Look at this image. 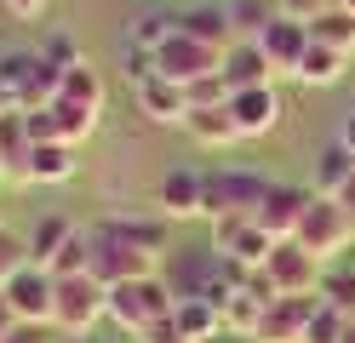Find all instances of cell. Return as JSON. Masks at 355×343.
<instances>
[{"instance_id": "1", "label": "cell", "mask_w": 355, "mask_h": 343, "mask_svg": "<svg viewBox=\"0 0 355 343\" xmlns=\"http://www.w3.org/2000/svg\"><path fill=\"white\" fill-rule=\"evenodd\" d=\"M172 304H178V292H172L166 274H144V281H121V286H109V320H115L126 337H138L149 320L172 315Z\"/></svg>"}, {"instance_id": "2", "label": "cell", "mask_w": 355, "mask_h": 343, "mask_svg": "<svg viewBox=\"0 0 355 343\" xmlns=\"http://www.w3.org/2000/svg\"><path fill=\"white\" fill-rule=\"evenodd\" d=\"M98 320H109V286L98 281V274H58V309H52V326L69 332V337H86Z\"/></svg>"}, {"instance_id": "3", "label": "cell", "mask_w": 355, "mask_h": 343, "mask_svg": "<svg viewBox=\"0 0 355 343\" xmlns=\"http://www.w3.org/2000/svg\"><path fill=\"white\" fill-rule=\"evenodd\" d=\"M0 86H6L12 109H40V103L58 98L63 69L46 63L40 52H0Z\"/></svg>"}, {"instance_id": "4", "label": "cell", "mask_w": 355, "mask_h": 343, "mask_svg": "<svg viewBox=\"0 0 355 343\" xmlns=\"http://www.w3.org/2000/svg\"><path fill=\"white\" fill-rule=\"evenodd\" d=\"M293 240H304L315 258H338V252H349V240H355V218L344 212V200L338 195H315L309 189V206H304V218H298V235Z\"/></svg>"}, {"instance_id": "5", "label": "cell", "mask_w": 355, "mask_h": 343, "mask_svg": "<svg viewBox=\"0 0 355 343\" xmlns=\"http://www.w3.org/2000/svg\"><path fill=\"white\" fill-rule=\"evenodd\" d=\"M270 177L263 172H241V166H224V172H207V200H201V218H252Z\"/></svg>"}, {"instance_id": "6", "label": "cell", "mask_w": 355, "mask_h": 343, "mask_svg": "<svg viewBox=\"0 0 355 343\" xmlns=\"http://www.w3.org/2000/svg\"><path fill=\"white\" fill-rule=\"evenodd\" d=\"M92 274L103 286H121V281H144V274H161V252H144L121 235H103L92 229Z\"/></svg>"}, {"instance_id": "7", "label": "cell", "mask_w": 355, "mask_h": 343, "mask_svg": "<svg viewBox=\"0 0 355 343\" xmlns=\"http://www.w3.org/2000/svg\"><path fill=\"white\" fill-rule=\"evenodd\" d=\"M263 274L281 297H304V292H321V274H327V258H315L304 240H275V252L263 258Z\"/></svg>"}, {"instance_id": "8", "label": "cell", "mask_w": 355, "mask_h": 343, "mask_svg": "<svg viewBox=\"0 0 355 343\" xmlns=\"http://www.w3.org/2000/svg\"><path fill=\"white\" fill-rule=\"evenodd\" d=\"M0 292H6V304H12V315L24 320V326H52V309H58V274L52 269L24 263Z\"/></svg>"}, {"instance_id": "9", "label": "cell", "mask_w": 355, "mask_h": 343, "mask_svg": "<svg viewBox=\"0 0 355 343\" xmlns=\"http://www.w3.org/2000/svg\"><path fill=\"white\" fill-rule=\"evenodd\" d=\"M155 63H161V75L178 80V86H195V80H207V75H224V52L207 46V40H195V35H184V29L155 52Z\"/></svg>"}, {"instance_id": "10", "label": "cell", "mask_w": 355, "mask_h": 343, "mask_svg": "<svg viewBox=\"0 0 355 343\" xmlns=\"http://www.w3.org/2000/svg\"><path fill=\"white\" fill-rule=\"evenodd\" d=\"M212 252L235 258L241 269H263V258L275 252V235L258 218H218L212 223Z\"/></svg>"}, {"instance_id": "11", "label": "cell", "mask_w": 355, "mask_h": 343, "mask_svg": "<svg viewBox=\"0 0 355 343\" xmlns=\"http://www.w3.org/2000/svg\"><path fill=\"white\" fill-rule=\"evenodd\" d=\"M321 309V292H304V297H270L258 315V332L252 343H304L309 332V315Z\"/></svg>"}, {"instance_id": "12", "label": "cell", "mask_w": 355, "mask_h": 343, "mask_svg": "<svg viewBox=\"0 0 355 343\" xmlns=\"http://www.w3.org/2000/svg\"><path fill=\"white\" fill-rule=\"evenodd\" d=\"M201 200H207V172H195V166H172L161 183H155V206H161L166 223L201 218Z\"/></svg>"}, {"instance_id": "13", "label": "cell", "mask_w": 355, "mask_h": 343, "mask_svg": "<svg viewBox=\"0 0 355 343\" xmlns=\"http://www.w3.org/2000/svg\"><path fill=\"white\" fill-rule=\"evenodd\" d=\"M304 206H309V189H304V183H281V177H270V189H263V200H258V212H252V218L270 229L275 240H293V235H298Z\"/></svg>"}, {"instance_id": "14", "label": "cell", "mask_w": 355, "mask_h": 343, "mask_svg": "<svg viewBox=\"0 0 355 343\" xmlns=\"http://www.w3.org/2000/svg\"><path fill=\"white\" fill-rule=\"evenodd\" d=\"M132 98H138V114L149 126H184L189 121V91L166 75H149L144 86H132Z\"/></svg>"}, {"instance_id": "15", "label": "cell", "mask_w": 355, "mask_h": 343, "mask_svg": "<svg viewBox=\"0 0 355 343\" xmlns=\"http://www.w3.org/2000/svg\"><path fill=\"white\" fill-rule=\"evenodd\" d=\"M258 52L270 58L275 75H298V63H304V52H309V23H298V17H275L270 29L258 35Z\"/></svg>"}, {"instance_id": "16", "label": "cell", "mask_w": 355, "mask_h": 343, "mask_svg": "<svg viewBox=\"0 0 355 343\" xmlns=\"http://www.w3.org/2000/svg\"><path fill=\"white\" fill-rule=\"evenodd\" d=\"M230 114H235L241 137H263V132H275V126H281V98H275V86L230 91Z\"/></svg>"}, {"instance_id": "17", "label": "cell", "mask_w": 355, "mask_h": 343, "mask_svg": "<svg viewBox=\"0 0 355 343\" xmlns=\"http://www.w3.org/2000/svg\"><path fill=\"white\" fill-rule=\"evenodd\" d=\"M29 149L35 137L24 126V109H0V166H6L12 183H29Z\"/></svg>"}, {"instance_id": "18", "label": "cell", "mask_w": 355, "mask_h": 343, "mask_svg": "<svg viewBox=\"0 0 355 343\" xmlns=\"http://www.w3.org/2000/svg\"><path fill=\"white\" fill-rule=\"evenodd\" d=\"M184 132H189L201 149H235V143H247L241 126H235V114H230V103H218V109H189Z\"/></svg>"}, {"instance_id": "19", "label": "cell", "mask_w": 355, "mask_h": 343, "mask_svg": "<svg viewBox=\"0 0 355 343\" xmlns=\"http://www.w3.org/2000/svg\"><path fill=\"white\" fill-rule=\"evenodd\" d=\"M270 58L258 52V40H235L230 52H224V80H230V91H247V86H270Z\"/></svg>"}, {"instance_id": "20", "label": "cell", "mask_w": 355, "mask_h": 343, "mask_svg": "<svg viewBox=\"0 0 355 343\" xmlns=\"http://www.w3.org/2000/svg\"><path fill=\"white\" fill-rule=\"evenodd\" d=\"M178 29L195 35V40H207V46H218V52H230V46L241 40L235 23H230V6H224V12H218V6H189L184 17H178Z\"/></svg>"}, {"instance_id": "21", "label": "cell", "mask_w": 355, "mask_h": 343, "mask_svg": "<svg viewBox=\"0 0 355 343\" xmlns=\"http://www.w3.org/2000/svg\"><path fill=\"white\" fill-rule=\"evenodd\" d=\"M349 177H355V149L332 137V143L315 155V177H309V189H315V195H338Z\"/></svg>"}, {"instance_id": "22", "label": "cell", "mask_w": 355, "mask_h": 343, "mask_svg": "<svg viewBox=\"0 0 355 343\" xmlns=\"http://www.w3.org/2000/svg\"><path fill=\"white\" fill-rule=\"evenodd\" d=\"M344 69H349L344 52H332V46H321V40H309V52H304V63H298V75H293V80L327 91V86H338V80H344Z\"/></svg>"}, {"instance_id": "23", "label": "cell", "mask_w": 355, "mask_h": 343, "mask_svg": "<svg viewBox=\"0 0 355 343\" xmlns=\"http://www.w3.org/2000/svg\"><path fill=\"white\" fill-rule=\"evenodd\" d=\"M75 177V143H35L29 149V183H46V189H58V183Z\"/></svg>"}, {"instance_id": "24", "label": "cell", "mask_w": 355, "mask_h": 343, "mask_svg": "<svg viewBox=\"0 0 355 343\" xmlns=\"http://www.w3.org/2000/svg\"><path fill=\"white\" fill-rule=\"evenodd\" d=\"M172 315H178V326H184L189 343H212L218 332H224V309L207 304V297H178Z\"/></svg>"}, {"instance_id": "25", "label": "cell", "mask_w": 355, "mask_h": 343, "mask_svg": "<svg viewBox=\"0 0 355 343\" xmlns=\"http://www.w3.org/2000/svg\"><path fill=\"white\" fill-rule=\"evenodd\" d=\"M92 229L121 235V240H132V246L161 252V258H166V218H103V223H92Z\"/></svg>"}, {"instance_id": "26", "label": "cell", "mask_w": 355, "mask_h": 343, "mask_svg": "<svg viewBox=\"0 0 355 343\" xmlns=\"http://www.w3.org/2000/svg\"><path fill=\"white\" fill-rule=\"evenodd\" d=\"M263 304H270V297H263V292H252L247 281H241V286H235V292L224 297V332H235V337H247V343H252Z\"/></svg>"}, {"instance_id": "27", "label": "cell", "mask_w": 355, "mask_h": 343, "mask_svg": "<svg viewBox=\"0 0 355 343\" xmlns=\"http://www.w3.org/2000/svg\"><path fill=\"white\" fill-rule=\"evenodd\" d=\"M309 40H321V46H332V52L355 58V12L349 6H327L321 17H309Z\"/></svg>"}, {"instance_id": "28", "label": "cell", "mask_w": 355, "mask_h": 343, "mask_svg": "<svg viewBox=\"0 0 355 343\" xmlns=\"http://www.w3.org/2000/svg\"><path fill=\"white\" fill-rule=\"evenodd\" d=\"M58 98H69V103H80V109H98L103 114V75L92 63H75V69H63V86H58Z\"/></svg>"}, {"instance_id": "29", "label": "cell", "mask_w": 355, "mask_h": 343, "mask_svg": "<svg viewBox=\"0 0 355 343\" xmlns=\"http://www.w3.org/2000/svg\"><path fill=\"white\" fill-rule=\"evenodd\" d=\"M69 235H75V223H69V218H40V223L29 229V263L52 269V258L69 246Z\"/></svg>"}, {"instance_id": "30", "label": "cell", "mask_w": 355, "mask_h": 343, "mask_svg": "<svg viewBox=\"0 0 355 343\" xmlns=\"http://www.w3.org/2000/svg\"><path fill=\"white\" fill-rule=\"evenodd\" d=\"M178 35V17L166 12H138L132 17V29H126V46H144V52H161V46Z\"/></svg>"}, {"instance_id": "31", "label": "cell", "mask_w": 355, "mask_h": 343, "mask_svg": "<svg viewBox=\"0 0 355 343\" xmlns=\"http://www.w3.org/2000/svg\"><path fill=\"white\" fill-rule=\"evenodd\" d=\"M275 17H281L275 0H235V6H230V23H235V35H241V40H258Z\"/></svg>"}, {"instance_id": "32", "label": "cell", "mask_w": 355, "mask_h": 343, "mask_svg": "<svg viewBox=\"0 0 355 343\" xmlns=\"http://www.w3.org/2000/svg\"><path fill=\"white\" fill-rule=\"evenodd\" d=\"M344 337H349V309H332L327 297H321V309L309 315L304 343H344Z\"/></svg>"}, {"instance_id": "33", "label": "cell", "mask_w": 355, "mask_h": 343, "mask_svg": "<svg viewBox=\"0 0 355 343\" xmlns=\"http://www.w3.org/2000/svg\"><path fill=\"white\" fill-rule=\"evenodd\" d=\"M52 274H92V229H75L69 246L52 258Z\"/></svg>"}, {"instance_id": "34", "label": "cell", "mask_w": 355, "mask_h": 343, "mask_svg": "<svg viewBox=\"0 0 355 343\" xmlns=\"http://www.w3.org/2000/svg\"><path fill=\"white\" fill-rule=\"evenodd\" d=\"M321 297H327L332 309H355V269L327 263V274H321Z\"/></svg>"}, {"instance_id": "35", "label": "cell", "mask_w": 355, "mask_h": 343, "mask_svg": "<svg viewBox=\"0 0 355 343\" xmlns=\"http://www.w3.org/2000/svg\"><path fill=\"white\" fill-rule=\"evenodd\" d=\"M24 263H29V240H24V235H12V229H0V286H6Z\"/></svg>"}, {"instance_id": "36", "label": "cell", "mask_w": 355, "mask_h": 343, "mask_svg": "<svg viewBox=\"0 0 355 343\" xmlns=\"http://www.w3.org/2000/svg\"><path fill=\"white\" fill-rule=\"evenodd\" d=\"M40 58H46V63H58V69H75V63H86V52H80V46H75L69 35H46Z\"/></svg>"}, {"instance_id": "37", "label": "cell", "mask_w": 355, "mask_h": 343, "mask_svg": "<svg viewBox=\"0 0 355 343\" xmlns=\"http://www.w3.org/2000/svg\"><path fill=\"white\" fill-rule=\"evenodd\" d=\"M121 75L132 86H144L149 75H161V63H155V52H144V46H126V69H121Z\"/></svg>"}, {"instance_id": "38", "label": "cell", "mask_w": 355, "mask_h": 343, "mask_svg": "<svg viewBox=\"0 0 355 343\" xmlns=\"http://www.w3.org/2000/svg\"><path fill=\"white\" fill-rule=\"evenodd\" d=\"M138 343H189L184 326H178V315H161V320H149V326L138 332Z\"/></svg>"}, {"instance_id": "39", "label": "cell", "mask_w": 355, "mask_h": 343, "mask_svg": "<svg viewBox=\"0 0 355 343\" xmlns=\"http://www.w3.org/2000/svg\"><path fill=\"white\" fill-rule=\"evenodd\" d=\"M281 6V17H298V23H309V17H321L327 6H338V0H275Z\"/></svg>"}, {"instance_id": "40", "label": "cell", "mask_w": 355, "mask_h": 343, "mask_svg": "<svg viewBox=\"0 0 355 343\" xmlns=\"http://www.w3.org/2000/svg\"><path fill=\"white\" fill-rule=\"evenodd\" d=\"M0 6H6V17L29 23V17H40V12H46V0H0Z\"/></svg>"}, {"instance_id": "41", "label": "cell", "mask_w": 355, "mask_h": 343, "mask_svg": "<svg viewBox=\"0 0 355 343\" xmlns=\"http://www.w3.org/2000/svg\"><path fill=\"white\" fill-rule=\"evenodd\" d=\"M40 332H46V326H24V320H17V326H12V337H6V343H40Z\"/></svg>"}, {"instance_id": "42", "label": "cell", "mask_w": 355, "mask_h": 343, "mask_svg": "<svg viewBox=\"0 0 355 343\" xmlns=\"http://www.w3.org/2000/svg\"><path fill=\"white\" fill-rule=\"evenodd\" d=\"M12 326H17V315H12V304H6V292H0V343L12 337Z\"/></svg>"}, {"instance_id": "43", "label": "cell", "mask_w": 355, "mask_h": 343, "mask_svg": "<svg viewBox=\"0 0 355 343\" xmlns=\"http://www.w3.org/2000/svg\"><path fill=\"white\" fill-rule=\"evenodd\" d=\"M338 143H349V149H355V114H344V126H338Z\"/></svg>"}, {"instance_id": "44", "label": "cell", "mask_w": 355, "mask_h": 343, "mask_svg": "<svg viewBox=\"0 0 355 343\" xmlns=\"http://www.w3.org/2000/svg\"><path fill=\"white\" fill-rule=\"evenodd\" d=\"M338 200H344V212L355 218V177H349V183H344V189H338Z\"/></svg>"}, {"instance_id": "45", "label": "cell", "mask_w": 355, "mask_h": 343, "mask_svg": "<svg viewBox=\"0 0 355 343\" xmlns=\"http://www.w3.org/2000/svg\"><path fill=\"white\" fill-rule=\"evenodd\" d=\"M338 6H349V12H355V0H338Z\"/></svg>"}, {"instance_id": "46", "label": "cell", "mask_w": 355, "mask_h": 343, "mask_svg": "<svg viewBox=\"0 0 355 343\" xmlns=\"http://www.w3.org/2000/svg\"><path fill=\"white\" fill-rule=\"evenodd\" d=\"M344 343H355V326H349V337H344Z\"/></svg>"}, {"instance_id": "47", "label": "cell", "mask_w": 355, "mask_h": 343, "mask_svg": "<svg viewBox=\"0 0 355 343\" xmlns=\"http://www.w3.org/2000/svg\"><path fill=\"white\" fill-rule=\"evenodd\" d=\"M349 326H355V309H349Z\"/></svg>"}, {"instance_id": "48", "label": "cell", "mask_w": 355, "mask_h": 343, "mask_svg": "<svg viewBox=\"0 0 355 343\" xmlns=\"http://www.w3.org/2000/svg\"><path fill=\"white\" fill-rule=\"evenodd\" d=\"M0 177H6V166H0Z\"/></svg>"}, {"instance_id": "49", "label": "cell", "mask_w": 355, "mask_h": 343, "mask_svg": "<svg viewBox=\"0 0 355 343\" xmlns=\"http://www.w3.org/2000/svg\"><path fill=\"white\" fill-rule=\"evenodd\" d=\"M0 229H6V223H0Z\"/></svg>"}]
</instances>
